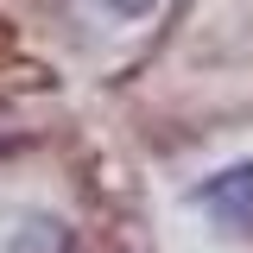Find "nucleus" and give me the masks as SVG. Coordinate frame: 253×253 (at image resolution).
<instances>
[{
    "mask_svg": "<svg viewBox=\"0 0 253 253\" xmlns=\"http://www.w3.org/2000/svg\"><path fill=\"white\" fill-rule=\"evenodd\" d=\"M101 6H108V13H121V19H146L158 0H101Z\"/></svg>",
    "mask_w": 253,
    "mask_h": 253,
    "instance_id": "7ed1b4c3",
    "label": "nucleus"
},
{
    "mask_svg": "<svg viewBox=\"0 0 253 253\" xmlns=\"http://www.w3.org/2000/svg\"><path fill=\"white\" fill-rule=\"evenodd\" d=\"M6 253H70V228L51 221V215L19 221V228H13V241H6Z\"/></svg>",
    "mask_w": 253,
    "mask_h": 253,
    "instance_id": "f03ea898",
    "label": "nucleus"
},
{
    "mask_svg": "<svg viewBox=\"0 0 253 253\" xmlns=\"http://www.w3.org/2000/svg\"><path fill=\"white\" fill-rule=\"evenodd\" d=\"M203 203H209V209H221V215H247V209H253V165L221 171L215 184H203Z\"/></svg>",
    "mask_w": 253,
    "mask_h": 253,
    "instance_id": "f257e3e1",
    "label": "nucleus"
}]
</instances>
